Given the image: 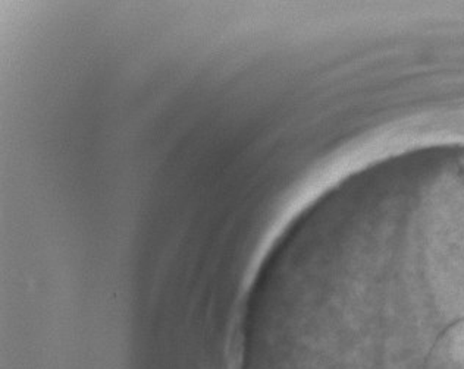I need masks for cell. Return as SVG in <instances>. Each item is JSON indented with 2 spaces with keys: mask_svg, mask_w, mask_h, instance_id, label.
Segmentation results:
<instances>
[{
  "mask_svg": "<svg viewBox=\"0 0 464 369\" xmlns=\"http://www.w3.org/2000/svg\"><path fill=\"white\" fill-rule=\"evenodd\" d=\"M425 369H464V319L450 326L437 338Z\"/></svg>",
  "mask_w": 464,
  "mask_h": 369,
  "instance_id": "obj_1",
  "label": "cell"
}]
</instances>
